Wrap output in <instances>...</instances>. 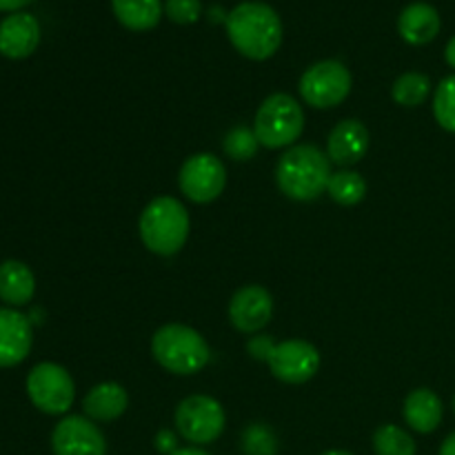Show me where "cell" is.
<instances>
[{"label": "cell", "mask_w": 455, "mask_h": 455, "mask_svg": "<svg viewBox=\"0 0 455 455\" xmlns=\"http://www.w3.org/2000/svg\"><path fill=\"white\" fill-rule=\"evenodd\" d=\"M227 36L240 56L267 60L283 44V20L267 3H240L227 16Z\"/></svg>", "instance_id": "1"}, {"label": "cell", "mask_w": 455, "mask_h": 455, "mask_svg": "<svg viewBox=\"0 0 455 455\" xmlns=\"http://www.w3.org/2000/svg\"><path fill=\"white\" fill-rule=\"evenodd\" d=\"M331 160L314 145H296L284 151L275 164V182L287 198L311 203L327 191L331 180Z\"/></svg>", "instance_id": "2"}, {"label": "cell", "mask_w": 455, "mask_h": 455, "mask_svg": "<svg viewBox=\"0 0 455 455\" xmlns=\"http://www.w3.org/2000/svg\"><path fill=\"white\" fill-rule=\"evenodd\" d=\"M140 240L156 256H173L189 238V212L172 196L154 198L140 213Z\"/></svg>", "instance_id": "3"}, {"label": "cell", "mask_w": 455, "mask_h": 455, "mask_svg": "<svg viewBox=\"0 0 455 455\" xmlns=\"http://www.w3.org/2000/svg\"><path fill=\"white\" fill-rule=\"evenodd\" d=\"M151 355L156 363L176 376H194L212 360L207 340L187 324H164L151 338Z\"/></svg>", "instance_id": "4"}, {"label": "cell", "mask_w": 455, "mask_h": 455, "mask_svg": "<svg viewBox=\"0 0 455 455\" xmlns=\"http://www.w3.org/2000/svg\"><path fill=\"white\" fill-rule=\"evenodd\" d=\"M251 358L269 364L271 373L284 385H305L318 373L320 354L307 340H284L274 345L271 338L253 336L247 342Z\"/></svg>", "instance_id": "5"}, {"label": "cell", "mask_w": 455, "mask_h": 455, "mask_svg": "<svg viewBox=\"0 0 455 455\" xmlns=\"http://www.w3.org/2000/svg\"><path fill=\"white\" fill-rule=\"evenodd\" d=\"M305 132V111L289 93H271L258 107L253 133L267 149H283L293 145Z\"/></svg>", "instance_id": "6"}, {"label": "cell", "mask_w": 455, "mask_h": 455, "mask_svg": "<svg viewBox=\"0 0 455 455\" xmlns=\"http://www.w3.org/2000/svg\"><path fill=\"white\" fill-rule=\"evenodd\" d=\"M27 395L38 411L65 416L76 400L74 378L56 363H40L27 376Z\"/></svg>", "instance_id": "7"}, {"label": "cell", "mask_w": 455, "mask_h": 455, "mask_svg": "<svg viewBox=\"0 0 455 455\" xmlns=\"http://www.w3.org/2000/svg\"><path fill=\"white\" fill-rule=\"evenodd\" d=\"M176 431L194 447L216 443L227 425L222 404L212 395H189L176 407Z\"/></svg>", "instance_id": "8"}, {"label": "cell", "mask_w": 455, "mask_h": 455, "mask_svg": "<svg viewBox=\"0 0 455 455\" xmlns=\"http://www.w3.org/2000/svg\"><path fill=\"white\" fill-rule=\"evenodd\" d=\"M351 92V71L340 60H320L300 78L302 100L315 109H331L347 100Z\"/></svg>", "instance_id": "9"}, {"label": "cell", "mask_w": 455, "mask_h": 455, "mask_svg": "<svg viewBox=\"0 0 455 455\" xmlns=\"http://www.w3.org/2000/svg\"><path fill=\"white\" fill-rule=\"evenodd\" d=\"M178 185L187 200L196 204L213 203L225 191L227 169L212 154H194L182 163Z\"/></svg>", "instance_id": "10"}, {"label": "cell", "mask_w": 455, "mask_h": 455, "mask_svg": "<svg viewBox=\"0 0 455 455\" xmlns=\"http://www.w3.org/2000/svg\"><path fill=\"white\" fill-rule=\"evenodd\" d=\"M53 455H107V440L87 416H67L53 427Z\"/></svg>", "instance_id": "11"}, {"label": "cell", "mask_w": 455, "mask_h": 455, "mask_svg": "<svg viewBox=\"0 0 455 455\" xmlns=\"http://www.w3.org/2000/svg\"><path fill=\"white\" fill-rule=\"evenodd\" d=\"M274 298L260 284H247L238 289L229 302V320L238 331L258 333L271 323Z\"/></svg>", "instance_id": "12"}, {"label": "cell", "mask_w": 455, "mask_h": 455, "mask_svg": "<svg viewBox=\"0 0 455 455\" xmlns=\"http://www.w3.org/2000/svg\"><path fill=\"white\" fill-rule=\"evenodd\" d=\"M34 345V331L25 314L0 307V369L20 364Z\"/></svg>", "instance_id": "13"}, {"label": "cell", "mask_w": 455, "mask_h": 455, "mask_svg": "<svg viewBox=\"0 0 455 455\" xmlns=\"http://www.w3.org/2000/svg\"><path fill=\"white\" fill-rule=\"evenodd\" d=\"M40 44V25L36 16L16 12L0 22V56L22 60L29 58Z\"/></svg>", "instance_id": "14"}, {"label": "cell", "mask_w": 455, "mask_h": 455, "mask_svg": "<svg viewBox=\"0 0 455 455\" xmlns=\"http://www.w3.org/2000/svg\"><path fill=\"white\" fill-rule=\"evenodd\" d=\"M369 142V129L360 120H342L329 133L327 156L340 167H351L367 156Z\"/></svg>", "instance_id": "15"}, {"label": "cell", "mask_w": 455, "mask_h": 455, "mask_svg": "<svg viewBox=\"0 0 455 455\" xmlns=\"http://www.w3.org/2000/svg\"><path fill=\"white\" fill-rule=\"evenodd\" d=\"M440 27H443V20H440L438 9L429 3L407 4L398 18L400 38L413 47H422V44H429L431 40H435V36L440 34Z\"/></svg>", "instance_id": "16"}, {"label": "cell", "mask_w": 455, "mask_h": 455, "mask_svg": "<svg viewBox=\"0 0 455 455\" xmlns=\"http://www.w3.org/2000/svg\"><path fill=\"white\" fill-rule=\"evenodd\" d=\"M403 416L407 420V425L413 431H418V434H434L443 425V400H440V395L435 391L425 389V387L422 389H413L407 395V400H404Z\"/></svg>", "instance_id": "17"}, {"label": "cell", "mask_w": 455, "mask_h": 455, "mask_svg": "<svg viewBox=\"0 0 455 455\" xmlns=\"http://www.w3.org/2000/svg\"><path fill=\"white\" fill-rule=\"evenodd\" d=\"M129 407V395L118 382H100L92 387L83 400V411L93 422L118 420Z\"/></svg>", "instance_id": "18"}, {"label": "cell", "mask_w": 455, "mask_h": 455, "mask_svg": "<svg viewBox=\"0 0 455 455\" xmlns=\"http://www.w3.org/2000/svg\"><path fill=\"white\" fill-rule=\"evenodd\" d=\"M36 293L34 271L20 260L0 262V300L7 307H25Z\"/></svg>", "instance_id": "19"}, {"label": "cell", "mask_w": 455, "mask_h": 455, "mask_svg": "<svg viewBox=\"0 0 455 455\" xmlns=\"http://www.w3.org/2000/svg\"><path fill=\"white\" fill-rule=\"evenodd\" d=\"M111 9L124 29L149 31L160 22L164 4L160 0H111Z\"/></svg>", "instance_id": "20"}, {"label": "cell", "mask_w": 455, "mask_h": 455, "mask_svg": "<svg viewBox=\"0 0 455 455\" xmlns=\"http://www.w3.org/2000/svg\"><path fill=\"white\" fill-rule=\"evenodd\" d=\"M327 194L333 203L342 204V207H354V204L363 203L364 196H367V182L358 172L342 169V172L331 173Z\"/></svg>", "instance_id": "21"}, {"label": "cell", "mask_w": 455, "mask_h": 455, "mask_svg": "<svg viewBox=\"0 0 455 455\" xmlns=\"http://www.w3.org/2000/svg\"><path fill=\"white\" fill-rule=\"evenodd\" d=\"M431 80L420 71H407L391 87V96L400 107H420L429 98Z\"/></svg>", "instance_id": "22"}, {"label": "cell", "mask_w": 455, "mask_h": 455, "mask_svg": "<svg viewBox=\"0 0 455 455\" xmlns=\"http://www.w3.org/2000/svg\"><path fill=\"white\" fill-rule=\"evenodd\" d=\"M376 455H416V440L398 425H382L373 434Z\"/></svg>", "instance_id": "23"}, {"label": "cell", "mask_w": 455, "mask_h": 455, "mask_svg": "<svg viewBox=\"0 0 455 455\" xmlns=\"http://www.w3.org/2000/svg\"><path fill=\"white\" fill-rule=\"evenodd\" d=\"M434 116L440 127L455 133V74L447 76L435 89Z\"/></svg>", "instance_id": "24"}, {"label": "cell", "mask_w": 455, "mask_h": 455, "mask_svg": "<svg viewBox=\"0 0 455 455\" xmlns=\"http://www.w3.org/2000/svg\"><path fill=\"white\" fill-rule=\"evenodd\" d=\"M258 147H260V142H258L256 133H253V129H247V127L231 129V132L225 136V142H222L225 154L229 156L231 160H235V163L251 160L253 156L258 154Z\"/></svg>", "instance_id": "25"}, {"label": "cell", "mask_w": 455, "mask_h": 455, "mask_svg": "<svg viewBox=\"0 0 455 455\" xmlns=\"http://www.w3.org/2000/svg\"><path fill=\"white\" fill-rule=\"evenodd\" d=\"M243 449L249 455H274L278 444H275V435L267 427L253 425L243 434Z\"/></svg>", "instance_id": "26"}, {"label": "cell", "mask_w": 455, "mask_h": 455, "mask_svg": "<svg viewBox=\"0 0 455 455\" xmlns=\"http://www.w3.org/2000/svg\"><path fill=\"white\" fill-rule=\"evenodd\" d=\"M164 13L176 25H194L203 13V4H200V0H167Z\"/></svg>", "instance_id": "27"}, {"label": "cell", "mask_w": 455, "mask_h": 455, "mask_svg": "<svg viewBox=\"0 0 455 455\" xmlns=\"http://www.w3.org/2000/svg\"><path fill=\"white\" fill-rule=\"evenodd\" d=\"M154 447H156V451H158V453L172 455L178 449L176 434H173V431H169V429L158 431V435L154 438Z\"/></svg>", "instance_id": "28"}, {"label": "cell", "mask_w": 455, "mask_h": 455, "mask_svg": "<svg viewBox=\"0 0 455 455\" xmlns=\"http://www.w3.org/2000/svg\"><path fill=\"white\" fill-rule=\"evenodd\" d=\"M31 0H0V12H13L16 13L18 9L27 7Z\"/></svg>", "instance_id": "29"}, {"label": "cell", "mask_w": 455, "mask_h": 455, "mask_svg": "<svg viewBox=\"0 0 455 455\" xmlns=\"http://www.w3.org/2000/svg\"><path fill=\"white\" fill-rule=\"evenodd\" d=\"M438 455H455V431H453V434H449L447 438H444V443H443V447H440Z\"/></svg>", "instance_id": "30"}, {"label": "cell", "mask_w": 455, "mask_h": 455, "mask_svg": "<svg viewBox=\"0 0 455 455\" xmlns=\"http://www.w3.org/2000/svg\"><path fill=\"white\" fill-rule=\"evenodd\" d=\"M444 58H447L449 67H453V69H455V36L447 43V49H444Z\"/></svg>", "instance_id": "31"}, {"label": "cell", "mask_w": 455, "mask_h": 455, "mask_svg": "<svg viewBox=\"0 0 455 455\" xmlns=\"http://www.w3.org/2000/svg\"><path fill=\"white\" fill-rule=\"evenodd\" d=\"M172 455H209V453L200 447H185V449H176Z\"/></svg>", "instance_id": "32"}, {"label": "cell", "mask_w": 455, "mask_h": 455, "mask_svg": "<svg viewBox=\"0 0 455 455\" xmlns=\"http://www.w3.org/2000/svg\"><path fill=\"white\" fill-rule=\"evenodd\" d=\"M320 455H354V453L342 451V449H331V451H324V453H320Z\"/></svg>", "instance_id": "33"}, {"label": "cell", "mask_w": 455, "mask_h": 455, "mask_svg": "<svg viewBox=\"0 0 455 455\" xmlns=\"http://www.w3.org/2000/svg\"><path fill=\"white\" fill-rule=\"evenodd\" d=\"M453 413H455V395H453Z\"/></svg>", "instance_id": "34"}]
</instances>
